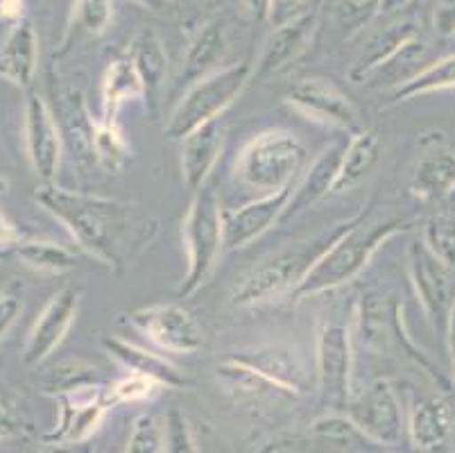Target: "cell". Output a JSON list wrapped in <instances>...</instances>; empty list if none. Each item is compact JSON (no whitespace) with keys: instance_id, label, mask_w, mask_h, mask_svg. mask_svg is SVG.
Returning <instances> with one entry per match:
<instances>
[{"instance_id":"51","label":"cell","mask_w":455,"mask_h":453,"mask_svg":"<svg viewBox=\"0 0 455 453\" xmlns=\"http://www.w3.org/2000/svg\"><path fill=\"white\" fill-rule=\"evenodd\" d=\"M136 3H140V5H152V0H136Z\"/></svg>"},{"instance_id":"43","label":"cell","mask_w":455,"mask_h":453,"mask_svg":"<svg viewBox=\"0 0 455 453\" xmlns=\"http://www.w3.org/2000/svg\"><path fill=\"white\" fill-rule=\"evenodd\" d=\"M20 429L23 426H20V419L16 417L14 410L0 401V440L14 438V435L20 433Z\"/></svg>"},{"instance_id":"37","label":"cell","mask_w":455,"mask_h":453,"mask_svg":"<svg viewBox=\"0 0 455 453\" xmlns=\"http://www.w3.org/2000/svg\"><path fill=\"white\" fill-rule=\"evenodd\" d=\"M125 453H164V426L155 415H136L125 444Z\"/></svg>"},{"instance_id":"49","label":"cell","mask_w":455,"mask_h":453,"mask_svg":"<svg viewBox=\"0 0 455 453\" xmlns=\"http://www.w3.org/2000/svg\"><path fill=\"white\" fill-rule=\"evenodd\" d=\"M281 451V444L279 442H267L266 447H260L256 453H279Z\"/></svg>"},{"instance_id":"38","label":"cell","mask_w":455,"mask_h":453,"mask_svg":"<svg viewBox=\"0 0 455 453\" xmlns=\"http://www.w3.org/2000/svg\"><path fill=\"white\" fill-rule=\"evenodd\" d=\"M164 453H200L188 417L180 409L168 410L165 415Z\"/></svg>"},{"instance_id":"13","label":"cell","mask_w":455,"mask_h":453,"mask_svg":"<svg viewBox=\"0 0 455 453\" xmlns=\"http://www.w3.org/2000/svg\"><path fill=\"white\" fill-rule=\"evenodd\" d=\"M229 359L263 376L291 397L308 392L315 385V368H310L306 356L292 344L275 343L243 349V352H234Z\"/></svg>"},{"instance_id":"36","label":"cell","mask_w":455,"mask_h":453,"mask_svg":"<svg viewBox=\"0 0 455 453\" xmlns=\"http://www.w3.org/2000/svg\"><path fill=\"white\" fill-rule=\"evenodd\" d=\"M383 0H335L333 16L345 36L361 32L374 16H379Z\"/></svg>"},{"instance_id":"7","label":"cell","mask_w":455,"mask_h":453,"mask_svg":"<svg viewBox=\"0 0 455 453\" xmlns=\"http://www.w3.org/2000/svg\"><path fill=\"white\" fill-rule=\"evenodd\" d=\"M358 334L363 344L374 354H392L396 347H401V354H405L412 363L419 365L433 381H440V374L435 372V365L430 363L419 347L412 343L411 334L403 322V304L396 299H387L380 293H365L358 302Z\"/></svg>"},{"instance_id":"32","label":"cell","mask_w":455,"mask_h":453,"mask_svg":"<svg viewBox=\"0 0 455 453\" xmlns=\"http://www.w3.org/2000/svg\"><path fill=\"white\" fill-rule=\"evenodd\" d=\"M455 89V53L446 55L442 60L433 61V64L424 66L417 75H412L411 80H405L403 85L395 86L390 91V105H401L408 100H415L419 95L437 93V91H451Z\"/></svg>"},{"instance_id":"30","label":"cell","mask_w":455,"mask_h":453,"mask_svg":"<svg viewBox=\"0 0 455 453\" xmlns=\"http://www.w3.org/2000/svg\"><path fill=\"white\" fill-rule=\"evenodd\" d=\"M143 100L146 102V86L140 82V75L136 70L130 55L116 57L109 61L102 75V118L116 120V114L127 102Z\"/></svg>"},{"instance_id":"53","label":"cell","mask_w":455,"mask_h":453,"mask_svg":"<svg viewBox=\"0 0 455 453\" xmlns=\"http://www.w3.org/2000/svg\"><path fill=\"white\" fill-rule=\"evenodd\" d=\"M386 453H387V451H386Z\"/></svg>"},{"instance_id":"17","label":"cell","mask_w":455,"mask_h":453,"mask_svg":"<svg viewBox=\"0 0 455 453\" xmlns=\"http://www.w3.org/2000/svg\"><path fill=\"white\" fill-rule=\"evenodd\" d=\"M317 10L288 20L283 25H275V30L263 44L260 57L254 61L251 80H270L272 75L283 73L291 64H295L313 44V35L317 30Z\"/></svg>"},{"instance_id":"4","label":"cell","mask_w":455,"mask_h":453,"mask_svg":"<svg viewBox=\"0 0 455 453\" xmlns=\"http://www.w3.org/2000/svg\"><path fill=\"white\" fill-rule=\"evenodd\" d=\"M308 166V148L291 130L259 132L243 145L235 159V177L260 195L288 189Z\"/></svg>"},{"instance_id":"19","label":"cell","mask_w":455,"mask_h":453,"mask_svg":"<svg viewBox=\"0 0 455 453\" xmlns=\"http://www.w3.org/2000/svg\"><path fill=\"white\" fill-rule=\"evenodd\" d=\"M455 433V417L440 394L412 399L405 410V438L424 453H444Z\"/></svg>"},{"instance_id":"10","label":"cell","mask_w":455,"mask_h":453,"mask_svg":"<svg viewBox=\"0 0 455 453\" xmlns=\"http://www.w3.org/2000/svg\"><path fill=\"white\" fill-rule=\"evenodd\" d=\"M405 270L426 322L433 334L444 336L446 318L455 299V270L437 261L421 240L411 243L405 252Z\"/></svg>"},{"instance_id":"27","label":"cell","mask_w":455,"mask_h":453,"mask_svg":"<svg viewBox=\"0 0 455 453\" xmlns=\"http://www.w3.org/2000/svg\"><path fill=\"white\" fill-rule=\"evenodd\" d=\"M227 53V28L220 16L206 20L186 50L184 66L180 73V85L190 86L197 80L220 69V61Z\"/></svg>"},{"instance_id":"21","label":"cell","mask_w":455,"mask_h":453,"mask_svg":"<svg viewBox=\"0 0 455 453\" xmlns=\"http://www.w3.org/2000/svg\"><path fill=\"white\" fill-rule=\"evenodd\" d=\"M345 143L347 141H335V143L326 145L320 155L306 166L304 173L299 174V180L292 186L288 205H285L283 215H281V224L299 218L301 214L313 209L317 202H322L326 195H333V184L335 177H338V168H340Z\"/></svg>"},{"instance_id":"48","label":"cell","mask_w":455,"mask_h":453,"mask_svg":"<svg viewBox=\"0 0 455 453\" xmlns=\"http://www.w3.org/2000/svg\"><path fill=\"white\" fill-rule=\"evenodd\" d=\"M412 0H383L380 3V12L379 16H390V14H396V12H401L403 7L411 5Z\"/></svg>"},{"instance_id":"2","label":"cell","mask_w":455,"mask_h":453,"mask_svg":"<svg viewBox=\"0 0 455 453\" xmlns=\"http://www.w3.org/2000/svg\"><path fill=\"white\" fill-rule=\"evenodd\" d=\"M371 209H374V199L367 202L363 209L355 211L351 218L333 224L331 230L260 259L254 268L243 274L241 279H235L229 295V306L250 309V306L267 304V302L281 297V295H291L301 284L306 274L310 272V268L320 261L326 249L361 220L370 218Z\"/></svg>"},{"instance_id":"52","label":"cell","mask_w":455,"mask_h":453,"mask_svg":"<svg viewBox=\"0 0 455 453\" xmlns=\"http://www.w3.org/2000/svg\"><path fill=\"white\" fill-rule=\"evenodd\" d=\"M5 249H7V247H3V245H0V255H3V252H5Z\"/></svg>"},{"instance_id":"39","label":"cell","mask_w":455,"mask_h":453,"mask_svg":"<svg viewBox=\"0 0 455 453\" xmlns=\"http://www.w3.org/2000/svg\"><path fill=\"white\" fill-rule=\"evenodd\" d=\"M73 19L86 35H102L114 19V5L111 0H76Z\"/></svg>"},{"instance_id":"44","label":"cell","mask_w":455,"mask_h":453,"mask_svg":"<svg viewBox=\"0 0 455 453\" xmlns=\"http://www.w3.org/2000/svg\"><path fill=\"white\" fill-rule=\"evenodd\" d=\"M444 343H446V354H449V363H451V379H453V385H455V299H453V304H451L449 318H446Z\"/></svg>"},{"instance_id":"31","label":"cell","mask_w":455,"mask_h":453,"mask_svg":"<svg viewBox=\"0 0 455 453\" xmlns=\"http://www.w3.org/2000/svg\"><path fill=\"white\" fill-rule=\"evenodd\" d=\"M14 255L26 268L41 274H64L80 268V256L73 249L64 247L52 240H28L20 239L14 245Z\"/></svg>"},{"instance_id":"16","label":"cell","mask_w":455,"mask_h":453,"mask_svg":"<svg viewBox=\"0 0 455 453\" xmlns=\"http://www.w3.org/2000/svg\"><path fill=\"white\" fill-rule=\"evenodd\" d=\"M408 189L424 205H442L455 193V148L446 143L444 134L437 132L433 139H421Z\"/></svg>"},{"instance_id":"15","label":"cell","mask_w":455,"mask_h":453,"mask_svg":"<svg viewBox=\"0 0 455 453\" xmlns=\"http://www.w3.org/2000/svg\"><path fill=\"white\" fill-rule=\"evenodd\" d=\"M82 306V290L66 286L57 290L48 304L36 315L32 329L28 331L26 347H23V363L41 365L55 354L64 338L68 336L70 327L76 324Z\"/></svg>"},{"instance_id":"35","label":"cell","mask_w":455,"mask_h":453,"mask_svg":"<svg viewBox=\"0 0 455 453\" xmlns=\"http://www.w3.org/2000/svg\"><path fill=\"white\" fill-rule=\"evenodd\" d=\"M159 390L161 385L156 381L140 376V374L127 372L123 379H118L105 390V401L109 404V409L121 404H139V401H148V399L156 397Z\"/></svg>"},{"instance_id":"25","label":"cell","mask_w":455,"mask_h":453,"mask_svg":"<svg viewBox=\"0 0 455 453\" xmlns=\"http://www.w3.org/2000/svg\"><path fill=\"white\" fill-rule=\"evenodd\" d=\"M102 347L109 354V359H114L116 363L125 368L127 372L140 374V376H148V379L156 381L161 388L180 390L188 385V379L180 372L177 365H172L165 356L155 354L150 349L139 347V344L130 343L125 338H116V336H107L102 338Z\"/></svg>"},{"instance_id":"33","label":"cell","mask_w":455,"mask_h":453,"mask_svg":"<svg viewBox=\"0 0 455 453\" xmlns=\"http://www.w3.org/2000/svg\"><path fill=\"white\" fill-rule=\"evenodd\" d=\"M132 157V148L116 120L102 118L95 123L93 159L105 173H121Z\"/></svg>"},{"instance_id":"14","label":"cell","mask_w":455,"mask_h":453,"mask_svg":"<svg viewBox=\"0 0 455 453\" xmlns=\"http://www.w3.org/2000/svg\"><path fill=\"white\" fill-rule=\"evenodd\" d=\"M23 139H26L28 161L41 184H55L64 141L51 105L36 91H28L23 102Z\"/></svg>"},{"instance_id":"34","label":"cell","mask_w":455,"mask_h":453,"mask_svg":"<svg viewBox=\"0 0 455 453\" xmlns=\"http://www.w3.org/2000/svg\"><path fill=\"white\" fill-rule=\"evenodd\" d=\"M421 243L437 261L455 270V214L442 211L430 215L421 230Z\"/></svg>"},{"instance_id":"3","label":"cell","mask_w":455,"mask_h":453,"mask_svg":"<svg viewBox=\"0 0 455 453\" xmlns=\"http://www.w3.org/2000/svg\"><path fill=\"white\" fill-rule=\"evenodd\" d=\"M365 220L342 234L310 268L301 284L291 293L295 304L351 284L371 263L383 245L412 227V220L405 218H390L376 224H365Z\"/></svg>"},{"instance_id":"12","label":"cell","mask_w":455,"mask_h":453,"mask_svg":"<svg viewBox=\"0 0 455 453\" xmlns=\"http://www.w3.org/2000/svg\"><path fill=\"white\" fill-rule=\"evenodd\" d=\"M127 322L143 338L168 354H196L202 349V331L193 313L175 302L148 304L130 311Z\"/></svg>"},{"instance_id":"46","label":"cell","mask_w":455,"mask_h":453,"mask_svg":"<svg viewBox=\"0 0 455 453\" xmlns=\"http://www.w3.org/2000/svg\"><path fill=\"white\" fill-rule=\"evenodd\" d=\"M39 453H95L91 442H60V444H45L44 451Z\"/></svg>"},{"instance_id":"47","label":"cell","mask_w":455,"mask_h":453,"mask_svg":"<svg viewBox=\"0 0 455 453\" xmlns=\"http://www.w3.org/2000/svg\"><path fill=\"white\" fill-rule=\"evenodd\" d=\"M243 5L254 20H270L272 0H243Z\"/></svg>"},{"instance_id":"41","label":"cell","mask_w":455,"mask_h":453,"mask_svg":"<svg viewBox=\"0 0 455 453\" xmlns=\"http://www.w3.org/2000/svg\"><path fill=\"white\" fill-rule=\"evenodd\" d=\"M317 5H320V0H272L270 23L283 25L288 20L308 14V12H315Z\"/></svg>"},{"instance_id":"50","label":"cell","mask_w":455,"mask_h":453,"mask_svg":"<svg viewBox=\"0 0 455 453\" xmlns=\"http://www.w3.org/2000/svg\"><path fill=\"white\" fill-rule=\"evenodd\" d=\"M168 3H171V5H175V7H180L184 0H168Z\"/></svg>"},{"instance_id":"24","label":"cell","mask_w":455,"mask_h":453,"mask_svg":"<svg viewBox=\"0 0 455 453\" xmlns=\"http://www.w3.org/2000/svg\"><path fill=\"white\" fill-rule=\"evenodd\" d=\"M39 66V36L30 19H14L0 41V77L19 89H30Z\"/></svg>"},{"instance_id":"22","label":"cell","mask_w":455,"mask_h":453,"mask_svg":"<svg viewBox=\"0 0 455 453\" xmlns=\"http://www.w3.org/2000/svg\"><path fill=\"white\" fill-rule=\"evenodd\" d=\"M52 114L60 125L64 148H68L73 161H77L80 166L95 164L93 134L98 120L91 116L84 93L76 86L61 89L57 93V109Z\"/></svg>"},{"instance_id":"45","label":"cell","mask_w":455,"mask_h":453,"mask_svg":"<svg viewBox=\"0 0 455 453\" xmlns=\"http://www.w3.org/2000/svg\"><path fill=\"white\" fill-rule=\"evenodd\" d=\"M20 239H23V236L19 234L16 224L12 222L10 218H7L5 211L0 209V245H3V247H7V249H12L16 243H19Z\"/></svg>"},{"instance_id":"20","label":"cell","mask_w":455,"mask_h":453,"mask_svg":"<svg viewBox=\"0 0 455 453\" xmlns=\"http://www.w3.org/2000/svg\"><path fill=\"white\" fill-rule=\"evenodd\" d=\"M292 186L275 190V193L260 195V198L238 206V209L231 211V214H225L227 249L250 247L254 240H259L260 236L267 234L272 227L281 224V215H283L285 205H288Z\"/></svg>"},{"instance_id":"23","label":"cell","mask_w":455,"mask_h":453,"mask_svg":"<svg viewBox=\"0 0 455 453\" xmlns=\"http://www.w3.org/2000/svg\"><path fill=\"white\" fill-rule=\"evenodd\" d=\"M180 143L181 182L190 193H197L204 189L209 174L213 173L215 164L220 159L222 145H225V127L220 120H213L190 132Z\"/></svg>"},{"instance_id":"6","label":"cell","mask_w":455,"mask_h":453,"mask_svg":"<svg viewBox=\"0 0 455 453\" xmlns=\"http://www.w3.org/2000/svg\"><path fill=\"white\" fill-rule=\"evenodd\" d=\"M181 239L186 247V274L177 288V297L186 299L209 281L227 249L225 211L220 198L209 186L193 193L181 222Z\"/></svg>"},{"instance_id":"1","label":"cell","mask_w":455,"mask_h":453,"mask_svg":"<svg viewBox=\"0 0 455 453\" xmlns=\"http://www.w3.org/2000/svg\"><path fill=\"white\" fill-rule=\"evenodd\" d=\"M35 202L68 231L86 256L116 277H125L159 236V218L123 199L41 184Z\"/></svg>"},{"instance_id":"18","label":"cell","mask_w":455,"mask_h":453,"mask_svg":"<svg viewBox=\"0 0 455 453\" xmlns=\"http://www.w3.org/2000/svg\"><path fill=\"white\" fill-rule=\"evenodd\" d=\"M297 449L301 453H386L387 449L363 433L354 419L342 410H331L301 433Z\"/></svg>"},{"instance_id":"5","label":"cell","mask_w":455,"mask_h":453,"mask_svg":"<svg viewBox=\"0 0 455 453\" xmlns=\"http://www.w3.org/2000/svg\"><path fill=\"white\" fill-rule=\"evenodd\" d=\"M251 75H254V61L247 57L222 66L197 80L196 85H190L165 120L164 134L172 141H181L202 125L220 120L222 114L247 89Z\"/></svg>"},{"instance_id":"28","label":"cell","mask_w":455,"mask_h":453,"mask_svg":"<svg viewBox=\"0 0 455 453\" xmlns=\"http://www.w3.org/2000/svg\"><path fill=\"white\" fill-rule=\"evenodd\" d=\"M417 36V23L411 19H403L399 23L387 25L386 30L379 32L376 36H371L370 44L363 48V53L355 57V61L351 64L349 77L354 85H365L370 80L371 75L380 69V66H386L392 57L403 48L408 41H412Z\"/></svg>"},{"instance_id":"9","label":"cell","mask_w":455,"mask_h":453,"mask_svg":"<svg viewBox=\"0 0 455 453\" xmlns=\"http://www.w3.org/2000/svg\"><path fill=\"white\" fill-rule=\"evenodd\" d=\"M283 102L288 107L308 118L310 123L322 125L326 130L342 132V134H355L365 130L363 127L361 111L354 100L326 77H304L297 80L291 89L283 93Z\"/></svg>"},{"instance_id":"8","label":"cell","mask_w":455,"mask_h":453,"mask_svg":"<svg viewBox=\"0 0 455 453\" xmlns=\"http://www.w3.org/2000/svg\"><path fill=\"white\" fill-rule=\"evenodd\" d=\"M315 388L322 406L345 413L354 397V344L345 324L326 322L317 331Z\"/></svg>"},{"instance_id":"11","label":"cell","mask_w":455,"mask_h":453,"mask_svg":"<svg viewBox=\"0 0 455 453\" xmlns=\"http://www.w3.org/2000/svg\"><path fill=\"white\" fill-rule=\"evenodd\" d=\"M345 413L383 449H395L405 440V409L390 379L371 381L351 397Z\"/></svg>"},{"instance_id":"40","label":"cell","mask_w":455,"mask_h":453,"mask_svg":"<svg viewBox=\"0 0 455 453\" xmlns=\"http://www.w3.org/2000/svg\"><path fill=\"white\" fill-rule=\"evenodd\" d=\"M20 313H23V286L12 279V284L0 288V340L10 334Z\"/></svg>"},{"instance_id":"29","label":"cell","mask_w":455,"mask_h":453,"mask_svg":"<svg viewBox=\"0 0 455 453\" xmlns=\"http://www.w3.org/2000/svg\"><path fill=\"white\" fill-rule=\"evenodd\" d=\"M380 152H383V143H380L379 134L374 130H361L351 134L349 141L345 143V150H342L333 195L347 193V190L361 184L367 174L376 168Z\"/></svg>"},{"instance_id":"26","label":"cell","mask_w":455,"mask_h":453,"mask_svg":"<svg viewBox=\"0 0 455 453\" xmlns=\"http://www.w3.org/2000/svg\"><path fill=\"white\" fill-rule=\"evenodd\" d=\"M130 60L134 61L136 70L140 75V82L146 86V107L152 116H156L161 105V91L165 85V75H168V53L161 41V36L155 30H140L132 39L130 50H127Z\"/></svg>"},{"instance_id":"42","label":"cell","mask_w":455,"mask_h":453,"mask_svg":"<svg viewBox=\"0 0 455 453\" xmlns=\"http://www.w3.org/2000/svg\"><path fill=\"white\" fill-rule=\"evenodd\" d=\"M433 32L442 39H455V0H433Z\"/></svg>"}]
</instances>
